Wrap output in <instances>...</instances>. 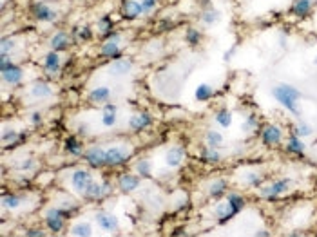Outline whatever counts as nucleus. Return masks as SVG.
<instances>
[{"instance_id":"f257e3e1","label":"nucleus","mask_w":317,"mask_h":237,"mask_svg":"<svg viewBox=\"0 0 317 237\" xmlns=\"http://www.w3.org/2000/svg\"><path fill=\"white\" fill-rule=\"evenodd\" d=\"M272 96L276 98V102L284 107L288 113L292 114H299V107H297V102L303 98V92L299 89H295L294 85L288 84H279L274 87Z\"/></svg>"},{"instance_id":"f03ea898","label":"nucleus","mask_w":317,"mask_h":237,"mask_svg":"<svg viewBox=\"0 0 317 237\" xmlns=\"http://www.w3.org/2000/svg\"><path fill=\"white\" fill-rule=\"evenodd\" d=\"M129 158H131V148L125 145H112L106 148V165L109 167H120L127 163Z\"/></svg>"},{"instance_id":"7ed1b4c3","label":"nucleus","mask_w":317,"mask_h":237,"mask_svg":"<svg viewBox=\"0 0 317 237\" xmlns=\"http://www.w3.org/2000/svg\"><path fill=\"white\" fill-rule=\"evenodd\" d=\"M290 186H292V179H288V178H281V179L274 181V183H270V185L261 186V188H259V196L265 198V199L274 201V199H278L281 194L286 192Z\"/></svg>"},{"instance_id":"20e7f679","label":"nucleus","mask_w":317,"mask_h":237,"mask_svg":"<svg viewBox=\"0 0 317 237\" xmlns=\"http://www.w3.org/2000/svg\"><path fill=\"white\" fill-rule=\"evenodd\" d=\"M100 53H102V57L112 58V60L122 58V49H120V33H112L111 36L102 44Z\"/></svg>"},{"instance_id":"39448f33","label":"nucleus","mask_w":317,"mask_h":237,"mask_svg":"<svg viewBox=\"0 0 317 237\" xmlns=\"http://www.w3.org/2000/svg\"><path fill=\"white\" fill-rule=\"evenodd\" d=\"M33 17L38 20V22H45V24H53L58 20V13L45 2H36L33 6Z\"/></svg>"},{"instance_id":"423d86ee","label":"nucleus","mask_w":317,"mask_h":237,"mask_svg":"<svg viewBox=\"0 0 317 237\" xmlns=\"http://www.w3.org/2000/svg\"><path fill=\"white\" fill-rule=\"evenodd\" d=\"M64 223H66V215H64V210L58 207V208H49L45 212V225L51 232H58L64 230Z\"/></svg>"},{"instance_id":"0eeeda50","label":"nucleus","mask_w":317,"mask_h":237,"mask_svg":"<svg viewBox=\"0 0 317 237\" xmlns=\"http://www.w3.org/2000/svg\"><path fill=\"white\" fill-rule=\"evenodd\" d=\"M111 192V183H96L93 181L87 188L84 190V198L89 199V201H98V199H104L107 194Z\"/></svg>"},{"instance_id":"6e6552de","label":"nucleus","mask_w":317,"mask_h":237,"mask_svg":"<svg viewBox=\"0 0 317 237\" xmlns=\"http://www.w3.org/2000/svg\"><path fill=\"white\" fill-rule=\"evenodd\" d=\"M93 174H91L89 170H85V169H80V170H76V172H72V176H71V185H72V188L76 190V192H80V194H84V190L87 188V186L93 183Z\"/></svg>"},{"instance_id":"1a4fd4ad","label":"nucleus","mask_w":317,"mask_h":237,"mask_svg":"<svg viewBox=\"0 0 317 237\" xmlns=\"http://www.w3.org/2000/svg\"><path fill=\"white\" fill-rule=\"evenodd\" d=\"M261 141L267 147H276L283 141V130L278 125H267L261 132Z\"/></svg>"},{"instance_id":"9d476101","label":"nucleus","mask_w":317,"mask_h":237,"mask_svg":"<svg viewBox=\"0 0 317 237\" xmlns=\"http://www.w3.org/2000/svg\"><path fill=\"white\" fill-rule=\"evenodd\" d=\"M85 161L89 163V167L93 169H100L106 165V148H102L100 145H95V147H89L85 150Z\"/></svg>"},{"instance_id":"9b49d317","label":"nucleus","mask_w":317,"mask_h":237,"mask_svg":"<svg viewBox=\"0 0 317 237\" xmlns=\"http://www.w3.org/2000/svg\"><path fill=\"white\" fill-rule=\"evenodd\" d=\"M134 67V62L131 58H116V60H112V63L109 65V73L112 76H125L133 71Z\"/></svg>"},{"instance_id":"f8f14e48","label":"nucleus","mask_w":317,"mask_h":237,"mask_svg":"<svg viewBox=\"0 0 317 237\" xmlns=\"http://www.w3.org/2000/svg\"><path fill=\"white\" fill-rule=\"evenodd\" d=\"M122 15L125 20H136V18H140L145 13L141 4H140V0H125L122 6Z\"/></svg>"},{"instance_id":"ddd939ff","label":"nucleus","mask_w":317,"mask_h":237,"mask_svg":"<svg viewBox=\"0 0 317 237\" xmlns=\"http://www.w3.org/2000/svg\"><path fill=\"white\" fill-rule=\"evenodd\" d=\"M150 125H152V116L149 113H138L129 118V129L134 130V132H140V130L147 129Z\"/></svg>"},{"instance_id":"4468645a","label":"nucleus","mask_w":317,"mask_h":237,"mask_svg":"<svg viewBox=\"0 0 317 237\" xmlns=\"http://www.w3.org/2000/svg\"><path fill=\"white\" fill-rule=\"evenodd\" d=\"M141 183V176H134V174H122L118 178V188L122 192H134Z\"/></svg>"},{"instance_id":"2eb2a0df","label":"nucleus","mask_w":317,"mask_h":237,"mask_svg":"<svg viewBox=\"0 0 317 237\" xmlns=\"http://www.w3.org/2000/svg\"><path fill=\"white\" fill-rule=\"evenodd\" d=\"M24 140H26V132H18V130H15V129L2 130V143L6 145V148L18 147Z\"/></svg>"},{"instance_id":"dca6fc26","label":"nucleus","mask_w":317,"mask_h":237,"mask_svg":"<svg viewBox=\"0 0 317 237\" xmlns=\"http://www.w3.org/2000/svg\"><path fill=\"white\" fill-rule=\"evenodd\" d=\"M44 69L47 71V74H49V76H56V74L60 73V69H62L60 55H58L56 51L47 53V55L44 57Z\"/></svg>"},{"instance_id":"f3484780","label":"nucleus","mask_w":317,"mask_h":237,"mask_svg":"<svg viewBox=\"0 0 317 237\" xmlns=\"http://www.w3.org/2000/svg\"><path fill=\"white\" fill-rule=\"evenodd\" d=\"M183 159H185V150H183V147H171L165 152V165L167 167H171V169H178L179 165L183 163Z\"/></svg>"},{"instance_id":"a211bd4d","label":"nucleus","mask_w":317,"mask_h":237,"mask_svg":"<svg viewBox=\"0 0 317 237\" xmlns=\"http://www.w3.org/2000/svg\"><path fill=\"white\" fill-rule=\"evenodd\" d=\"M96 223H98L102 230L106 232L118 230V217L114 214H109V212H98L96 214Z\"/></svg>"},{"instance_id":"6ab92c4d","label":"nucleus","mask_w":317,"mask_h":237,"mask_svg":"<svg viewBox=\"0 0 317 237\" xmlns=\"http://www.w3.org/2000/svg\"><path fill=\"white\" fill-rule=\"evenodd\" d=\"M24 80V71L22 67H18L17 63L13 65V67H9L7 71H4L2 73V82L7 85H11V87H15V85H20Z\"/></svg>"},{"instance_id":"aec40b11","label":"nucleus","mask_w":317,"mask_h":237,"mask_svg":"<svg viewBox=\"0 0 317 237\" xmlns=\"http://www.w3.org/2000/svg\"><path fill=\"white\" fill-rule=\"evenodd\" d=\"M69 44H71V38H69V34L64 33V31H58V33H55L53 36H51L49 40V45H51V51H66L67 47H69Z\"/></svg>"},{"instance_id":"412c9836","label":"nucleus","mask_w":317,"mask_h":237,"mask_svg":"<svg viewBox=\"0 0 317 237\" xmlns=\"http://www.w3.org/2000/svg\"><path fill=\"white\" fill-rule=\"evenodd\" d=\"M89 102L95 105H106L111 102V89L109 87H95L89 92Z\"/></svg>"},{"instance_id":"4be33fe9","label":"nucleus","mask_w":317,"mask_h":237,"mask_svg":"<svg viewBox=\"0 0 317 237\" xmlns=\"http://www.w3.org/2000/svg\"><path fill=\"white\" fill-rule=\"evenodd\" d=\"M29 94L35 98V100H45V98H51L53 94V89L45 82H36V84L31 85L29 89Z\"/></svg>"},{"instance_id":"5701e85b","label":"nucleus","mask_w":317,"mask_h":237,"mask_svg":"<svg viewBox=\"0 0 317 237\" xmlns=\"http://www.w3.org/2000/svg\"><path fill=\"white\" fill-rule=\"evenodd\" d=\"M312 11V0H294V4L290 7V13L294 15V17H306L308 13Z\"/></svg>"},{"instance_id":"b1692460","label":"nucleus","mask_w":317,"mask_h":237,"mask_svg":"<svg viewBox=\"0 0 317 237\" xmlns=\"http://www.w3.org/2000/svg\"><path fill=\"white\" fill-rule=\"evenodd\" d=\"M227 205L228 208H230V212H232V215H238L241 210L245 208V199L241 198L240 194H228Z\"/></svg>"},{"instance_id":"393cba45","label":"nucleus","mask_w":317,"mask_h":237,"mask_svg":"<svg viewBox=\"0 0 317 237\" xmlns=\"http://www.w3.org/2000/svg\"><path fill=\"white\" fill-rule=\"evenodd\" d=\"M228 188V183L225 179H216L212 181L211 185H209V196L214 199H219L223 196V194L227 192Z\"/></svg>"},{"instance_id":"a878e982","label":"nucleus","mask_w":317,"mask_h":237,"mask_svg":"<svg viewBox=\"0 0 317 237\" xmlns=\"http://www.w3.org/2000/svg\"><path fill=\"white\" fill-rule=\"evenodd\" d=\"M305 148L306 145L303 138H297L295 134H292V138L286 141V152L290 154H305Z\"/></svg>"},{"instance_id":"bb28decb","label":"nucleus","mask_w":317,"mask_h":237,"mask_svg":"<svg viewBox=\"0 0 317 237\" xmlns=\"http://www.w3.org/2000/svg\"><path fill=\"white\" fill-rule=\"evenodd\" d=\"M214 96V89L209 84H200L194 90V98L198 102H209Z\"/></svg>"},{"instance_id":"cd10ccee","label":"nucleus","mask_w":317,"mask_h":237,"mask_svg":"<svg viewBox=\"0 0 317 237\" xmlns=\"http://www.w3.org/2000/svg\"><path fill=\"white\" fill-rule=\"evenodd\" d=\"M66 150L71 156H80V154L84 152V145H82V141L78 140L76 136H69L66 140Z\"/></svg>"},{"instance_id":"c85d7f7f","label":"nucleus","mask_w":317,"mask_h":237,"mask_svg":"<svg viewBox=\"0 0 317 237\" xmlns=\"http://www.w3.org/2000/svg\"><path fill=\"white\" fill-rule=\"evenodd\" d=\"M200 158L203 159V161H209V163H219V161H221V154L217 152V148H212L209 147V145H205V147L200 150Z\"/></svg>"},{"instance_id":"c756f323","label":"nucleus","mask_w":317,"mask_h":237,"mask_svg":"<svg viewBox=\"0 0 317 237\" xmlns=\"http://www.w3.org/2000/svg\"><path fill=\"white\" fill-rule=\"evenodd\" d=\"M20 205H22V198L20 196H17V194H4L2 207L6 210H17Z\"/></svg>"},{"instance_id":"7c9ffc66","label":"nucleus","mask_w":317,"mask_h":237,"mask_svg":"<svg viewBox=\"0 0 317 237\" xmlns=\"http://www.w3.org/2000/svg\"><path fill=\"white\" fill-rule=\"evenodd\" d=\"M93 234V228H91L89 223H76L74 226H71V236H76V237H89Z\"/></svg>"},{"instance_id":"2f4dec72","label":"nucleus","mask_w":317,"mask_h":237,"mask_svg":"<svg viewBox=\"0 0 317 237\" xmlns=\"http://www.w3.org/2000/svg\"><path fill=\"white\" fill-rule=\"evenodd\" d=\"M205 143L209 145V147L217 148L223 143V134H221V132H217V130H207Z\"/></svg>"},{"instance_id":"473e14b6","label":"nucleus","mask_w":317,"mask_h":237,"mask_svg":"<svg viewBox=\"0 0 317 237\" xmlns=\"http://www.w3.org/2000/svg\"><path fill=\"white\" fill-rule=\"evenodd\" d=\"M216 217L219 219V223H227V221H230L234 217L232 215V212H230V208H228V205H227V201L225 203H219L216 207Z\"/></svg>"},{"instance_id":"72a5a7b5","label":"nucleus","mask_w":317,"mask_h":237,"mask_svg":"<svg viewBox=\"0 0 317 237\" xmlns=\"http://www.w3.org/2000/svg\"><path fill=\"white\" fill-rule=\"evenodd\" d=\"M216 121L219 127H223V129H227V127H230L232 125V113L228 111V109H221V111H217L216 113Z\"/></svg>"},{"instance_id":"f704fd0d","label":"nucleus","mask_w":317,"mask_h":237,"mask_svg":"<svg viewBox=\"0 0 317 237\" xmlns=\"http://www.w3.org/2000/svg\"><path fill=\"white\" fill-rule=\"evenodd\" d=\"M136 172L141 178H152V161L150 159H140L136 163Z\"/></svg>"},{"instance_id":"c9c22d12","label":"nucleus","mask_w":317,"mask_h":237,"mask_svg":"<svg viewBox=\"0 0 317 237\" xmlns=\"http://www.w3.org/2000/svg\"><path fill=\"white\" fill-rule=\"evenodd\" d=\"M98 31H100L102 36H111L114 31H112V20L109 17H102L100 20H98Z\"/></svg>"},{"instance_id":"e433bc0d","label":"nucleus","mask_w":317,"mask_h":237,"mask_svg":"<svg viewBox=\"0 0 317 237\" xmlns=\"http://www.w3.org/2000/svg\"><path fill=\"white\" fill-rule=\"evenodd\" d=\"M219 11H216V9H205V11L201 13V22L207 24V26H212V24L219 22Z\"/></svg>"},{"instance_id":"4c0bfd02","label":"nucleus","mask_w":317,"mask_h":237,"mask_svg":"<svg viewBox=\"0 0 317 237\" xmlns=\"http://www.w3.org/2000/svg\"><path fill=\"white\" fill-rule=\"evenodd\" d=\"M72 34H74V38L80 40V42H87V40L93 38V29H91L89 26H82V28L74 29Z\"/></svg>"},{"instance_id":"58836bf2","label":"nucleus","mask_w":317,"mask_h":237,"mask_svg":"<svg viewBox=\"0 0 317 237\" xmlns=\"http://www.w3.org/2000/svg\"><path fill=\"white\" fill-rule=\"evenodd\" d=\"M185 42L194 47V45H198L201 42V33L194 28L187 29V33H185Z\"/></svg>"},{"instance_id":"ea45409f","label":"nucleus","mask_w":317,"mask_h":237,"mask_svg":"<svg viewBox=\"0 0 317 237\" xmlns=\"http://www.w3.org/2000/svg\"><path fill=\"white\" fill-rule=\"evenodd\" d=\"M15 49H17V42L13 38L4 36V38H2V44H0V55H11Z\"/></svg>"},{"instance_id":"a19ab883","label":"nucleus","mask_w":317,"mask_h":237,"mask_svg":"<svg viewBox=\"0 0 317 237\" xmlns=\"http://www.w3.org/2000/svg\"><path fill=\"white\" fill-rule=\"evenodd\" d=\"M294 134L297 136V138H308V136H312V127L308 123H305V121H301V123H297L294 127Z\"/></svg>"},{"instance_id":"79ce46f5","label":"nucleus","mask_w":317,"mask_h":237,"mask_svg":"<svg viewBox=\"0 0 317 237\" xmlns=\"http://www.w3.org/2000/svg\"><path fill=\"white\" fill-rule=\"evenodd\" d=\"M245 183L250 186H256V188H259L263 183V178L257 172H248V174L245 176Z\"/></svg>"},{"instance_id":"37998d69","label":"nucleus","mask_w":317,"mask_h":237,"mask_svg":"<svg viewBox=\"0 0 317 237\" xmlns=\"http://www.w3.org/2000/svg\"><path fill=\"white\" fill-rule=\"evenodd\" d=\"M118 113H102V123L104 127H114L118 121Z\"/></svg>"},{"instance_id":"c03bdc74","label":"nucleus","mask_w":317,"mask_h":237,"mask_svg":"<svg viewBox=\"0 0 317 237\" xmlns=\"http://www.w3.org/2000/svg\"><path fill=\"white\" fill-rule=\"evenodd\" d=\"M256 127H257L256 114H248V116H247V119L243 121V125H241V129L245 130V132H250V130H254Z\"/></svg>"},{"instance_id":"a18cd8bd","label":"nucleus","mask_w":317,"mask_h":237,"mask_svg":"<svg viewBox=\"0 0 317 237\" xmlns=\"http://www.w3.org/2000/svg\"><path fill=\"white\" fill-rule=\"evenodd\" d=\"M13 65H15V62L9 58V55H0V73L7 71V69L13 67Z\"/></svg>"},{"instance_id":"49530a36","label":"nucleus","mask_w":317,"mask_h":237,"mask_svg":"<svg viewBox=\"0 0 317 237\" xmlns=\"http://www.w3.org/2000/svg\"><path fill=\"white\" fill-rule=\"evenodd\" d=\"M18 169H20V170H28V172H31V170L36 169V161H35L33 158L24 159L22 163H20V167H18Z\"/></svg>"},{"instance_id":"de8ad7c7","label":"nucleus","mask_w":317,"mask_h":237,"mask_svg":"<svg viewBox=\"0 0 317 237\" xmlns=\"http://www.w3.org/2000/svg\"><path fill=\"white\" fill-rule=\"evenodd\" d=\"M140 4H141V7H143V13H150L156 7L158 0H140Z\"/></svg>"},{"instance_id":"09e8293b","label":"nucleus","mask_w":317,"mask_h":237,"mask_svg":"<svg viewBox=\"0 0 317 237\" xmlns=\"http://www.w3.org/2000/svg\"><path fill=\"white\" fill-rule=\"evenodd\" d=\"M29 119H31V123H33V125H40L42 121H44V116H42V113H40V111H35V113H31Z\"/></svg>"},{"instance_id":"8fccbe9b","label":"nucleus","mask_w":317,"mask_h":237,"mask_svg":"<svg viewBox=\"0 0 317 237\" xmlns=\"http://www.w3.org/2000/svg\"><path fill=\"white\" fill-rule=\"evenodd\" d=\"M26 234H28L29 237H44L45 236V232H42L40 228H29Z\"/></svg>"},{"instance_id":"3c124183","label":"nucleus","mask_w":317,"mask_h":237,"mask_svg":"<svg viewBox=\"0 0 317 237\" xmlns=\"http://www.w3.org/2000/svg\"><path fill=\"white\" fill-rule=\"evenodd\" d=\"M78 134H80V136H87V134H89V125H87V123H80V125H78Z\"/></svg>"},{"instance_id":"603ef678","label":"nucleus","mask_w":317,"mask_h":237,"mask_svg":"<svg viewBox=\"0 0 317 237\" xmlns=\"http://www.w3.org/2000/svg\"><path fill=\"white\" fill-rule=\"evenodd\" d=\"M256 236H265V237H268L270 234H268L267 230H259V232H256Z\"/></svg>"},{"instance_id":"864d4df0","label":"nucleus","mask_w":317,"mask_h":237,"mask_svg":"<svg viewBox=\"0 0 317 237\" xmlns=\"http://www.w3.org/2000/svg\"><path fill=\"white\" fill-rule=\"evenodd\" d=\"M232 53H234V49H230V51H227V53H225V57H223V58H225V60H230V57H232Z\"/></svg>"},{"instance_id":"5fc2aeb1","label":"nucleus","mask_w":317,"mask_h":237,"mask_svg":"<svg viewBox=\"0 0 317 237\" xmlns=\"http://www.w3.org/2000/svg\"><path fill=\"white\" fill-rule=\"evenodd\" d=\"M314 63H316V65H317V58H316V60H314Z\"/></svg>"}]
</instances>
